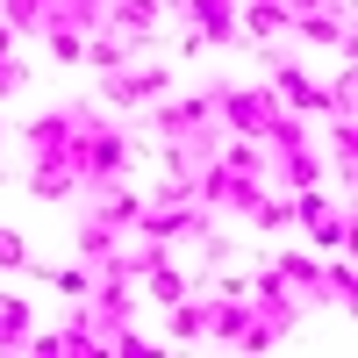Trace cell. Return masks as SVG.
<instances>
[{
    "instance_id": "1",
    "label": "cell",
    "mask_w": 358,
    "mask_h": 358,
    "mask_svg": "<svg viewBox=\"0 0 358 358\" xmlns=\"http://www.w3.org/2000/svg\"><path fill=\"white\" fill-rule=\"evenodd\" d=\"M72 172H79V187L86 194H108L115 179L129 172V136L101 122V115H79V136H72Z\"/></svg>"
},
{
    "instance_id": "2",
    "label": "cell",
    "mask_w": 358,
    "mask_h": 358,
    "mask_svg": "<svg viewBox=\"0 0 358 358\" xmlns=\"http://www.w3.org/2000/svg\"><path fill=\"white\" fill-rule=\"evenodd\" d=\"M136 236H143V244H187V236H194V244H208V236H215V215H208V208L201 201H172V194H151V201H143V215L129 222Z\"/></svg>"
},
{
    "instance_id": "3",
    "label": "cell",
    "mask_w": 358,
    "mask_h": 358,
    "mask_svg": "<svg viewBox=\"0 0 358 358\" xmlns=\"http://www.w3.org/2000/svg\"><path fill=\"white\" fill-rule=\"evenodd\" d=\"M208 337H222L236 351H273L280 344V330L251 308V294H215V301H208Z\"/></svg>"
},
{
    "instance_id": "4",
    "label": "cell",
    "mask_w": 358,
    "mask_h": 358,
    "mask_svg": "<svg viewBox=\"0 0 358 358\" xmlns=\"http://www.w3.org/2000/svg\"><path fill=\"white\" fill-rule=\"evenodd\" d=\"M273 115H280L273 86H215V129H229V136H265Z\"/></svg>"
},
{
    "instance_id": "5",
    "label": "cell",
    "mask_w": 358,
    "mask_h": 358,
    "mask_svg": "<svg viewBox=\"0 0 358 358\" xmlns=\"http://www.w3.org/2000/svg\"><path fill=\"white\" fill-rule=\"evenodd\" d=\"M265 57V79H273V101L280 108H301V115H330L337 101H330V86H315L301 65H287V57H273V50H258Z\"/></svg>"
},
{
    "instance_id": "6",
    "label": "cell",
    "mask_w": 358,
    "mask_h": 358,
    "mask_svg": "<svg viewBox=\"0 0 358 358\" xmlns=\"http://www.w3.org/2000/svg\"><path fill=\"white\" fill-rule=\"evenodd\" d=\"M165 65H122V72H101V101L108 108H143V101H158L165 94Z\"/></svg>"
},
{
    "instance_id": "7",
    "label": "cell",
    "mask_w": 358,
    "mask_h": 358,
    "mask_svg": "<svg viewBox=\"0 0 358 358\" xmlns=\"http://www.w3.org/2000/svg\"><path fill=\"white\" fill-rule=\"evenodd\" d=\"M172 15H187L201 43H244V29H236V0H179Z\"/></svg>"
},
{
    "instance_id": "8",
    "label": "cell",
    "mask_w": 358,
    "mask_h": 358,
    "mask_svg": "<svg viewBox=\"0 0 358 358\" xmlns=\"http://www.w3.org/2000/svg\"><path fill=\"white\" fill-rule=\"evenodd\" d=\"M79 115H86V108H57V115H36V122L22 129V136H29V151H36V158H72Z\"/></svg>"
},
{
    "instance_id": "9",
    "label": "cell",
    "mask_w": 358,
    "mask_h": 358,
    "mask_svg": "<svg viewBox=\"0 0 358 358\" xmlns=\"http://www.w3.org/2000/svg\"><path fill=\"white\" fill-rule=\"evenodd\" d=\"M251 308L265 315V322H273V330H294V322H301V301H294V294H287V280H280V265H273V273H258L251 287Z\"/></svg>"
},
{
    "instance_id": "10",
    "label": "cell",
    "mask_w": 358,
    "mask_h": 358,
    "mask_svg": "<svg viewBox=\"0 0 358 358\" xmlns=\"http://www.w3.org/2000/svg\"><path fill=\"white\" fill-rule=\"evenodd\" d=\"M158 22H165V0H108L101 8V29H115V36H129V43H143Z\"/></svg>"
},
{
    "instance_id": "11",
    "label": "cell",
    "mask_w": 358,
    "mask_h": 358,
    "mask_svg": "<svg viewBox=\"0 0 358 358\" xmlns=\"http://www.w3.org/2000/svg\"><path fill=\"white\" fill-rule=\"evenodd\" d=\"M287 36H308L322 50H351V22H344V8H308V15L287 22Z\"/></svg>"
},
{
    "instance_id": "12",
    "label": "cell",
    "mask_w": 358,
    "mask_h": 358,
    "mask_svg": "<svg viewBox=\"0 0 358 358\" xmlns=\"http://www.w3.org/2000/svg\"><path fill=\"white\" fill-rule=\"evenodd\" d=\"M273 179H287V187L301 194V187H322L330 172H322V165L308 158V143H287V151H273Z\"/></svg>"
},
{
    "instance_id": "13",
    "label": "cell",
    "mask_w": 358,
    "mask_h": 358,
    "mask_svg": "<svg viewBox=\"0 0 358 358\" xmlns=\"http://www.w3.org/2000/svg\"><path fill=\"white\" fill-rule=\"evenodd\" d=\"M29 194H36V201H65V194H79L72 158H36V172H29Z\"/></svg>"
},
{
    "instance_id": "14",
    "label": "cell",
    "mask_w": 358,
    "mask_h": 358,
    "mask_svg": "<svg viewBox=\"0 0 358 358\" xmlns=\"http://www.w3.org/2000/svg\"><path fill=\"white\" fill-rule=\"evenodd\" d=\"M129 36H115V29H94V36H86V57H79V65H94V72H122L129 65Z\"/></svg>"
},
{
    "instance_id": "15",
    "label": "cell",
    "mask_w": 358,
    "mask_h": 358,
    "mask_svg": "<svg viewBox=\"0 0 358 358\" xmlns=\"http://www.w3.org/2000/svg\"><path fill=\"white\" fill-rule=\"evenodd\" d=\"M136 215H143V194H115V187H108V194L94 201V222H108V229H129Z\"/></svg>"
},
{
    "instance_id": "16",
    "label": "cell",
    "mask_w": 358,
    "mask_h": 358,
    "mask_svg": "<svg viewBox=\"0 0 358 358\" xmlns=\"http://www.w3.org/2000/svg\"><path fill=\"white\" fill-rule=\"evenodd\" d=\"M115 236H122V229H108V222L86 215V222H79V258H86V265H108V258H115Z\"/></svg>"
},
{
    "instance_id": "17",
    "label": "cell",
    "mask_w": 358,
    "mask_h": 358,
    "mask_svg": "<svg viewBox=\"0 0 358 358\" xmlns=\"http://www.w3.org/2000/svg\"><path fill=\"white\" fill-rule=\"evenodd\" d=\"M43 15H50V0H0V22H8L15 36H22V29H36V36H43Z\"/></svg>"
},
{
    "instance_id": "18",
    "label": "cell",
    "mask_w": 358,
    "mask_h": 358,
    "mask_svg": "<svg viewBox=\"0 0 358 358\" xmlns=\"http://www.w3.org/2000/svg\"><path fill=\"white\" fill-rule=\"evenodd\" d=\"M308 236H315V251H337V244L351 251V236H358V229H351V215H337V208H330L322 222H308Z\"/></svg>"
},
{
    "instance_id": "19",
    "label": "cell",
    "mask_w": 358,
    "mask_h": 358,
    "mask_svg": "<svg viewBox=\"0 0 358 358\" xmlns=\"http://www.w3.org/2000/svg\"><path fill=\"white\" fill-rule=\"evenodd\" d=\"M280 280H287V287H322V265H315L308 251H280Z\"/></svg>"
},
{
    "instance_id": "20",
    "label": "cell",
    "mask_w": 358,
    "mask_h": 358,
    "mask_svg": "<svg viewBox=\"0 0 358 358\" xmlns=\"http://www.w3.org/2000/svg\"><path fill=\"white\" fill-rule=\"evenodd\" d=\"M172 337H208V301H172Z\"/></svg>"
},
{
    "instance_id": "21",
    "label": "cell",
    "mask_w": 358,
    "mask_h": 358,
    "mask_svg": "<svg viewBox=\"0 0 358 358\" xmlns=\"http://www.w3.org/2000/svg\"><path fill=\"white\" fill-rule=\"evenodd\" d=\"M50 287L65 294V301H86V294H94V265L79 258V265H65V273H50Z\"/></svg>"
},
{
    "instance_id": "22",
    "label": "cell",
    "mask_w": 358,
    "mask_h": 358,
    "mask_svg": "<svg viewBox=\"0 0 358 358\" xmlns=\"http://www.w3.org/2000/svg\"><path fill=\"white\" fill-rule=\"evenodd\" d=\"M322 294H330V301H344V308L358 301V273H351V258H344V265H322Z\"/></svg>"
},
{
    "instance_id": "23",
    "label": "cell",
    "mask_w": 358,
    "mask_h": 358,
    "mask_svg": "<svg viewBox=\"0 0 358 358\" xmlns=\"http://www.w3.org/2000/svg\"><path fill=\"white\" fill-rule=\"evenodd\" d=\"M108 351H122V358H151V351H165V344H151L143 330H129V322H115V330H108Z\"/></svg>"
},
{
    "instance_id": "24",
    "label": "cell",
    "mask_w": 358,
    "mask_h": 358,
    "mask_svg": "<svg viewBox=\"0 0 358 358\" xmlns=\"http://www.w3.org/2000/svg\"><path fill=\"white\" fill-rule=\"evenodd\" d=\"M43 43H50L57 65H79V57H86V36H79V29H43Z\"/></svg>"
},
{
    "instance_id": "25",
    "label": "cell",
    "mask_w": 358,
    "mask_h": 358,
    "mask_svg": "<svg viewBox=\"0 0 358 358\" xmlns=\"http://www.w3.org/2000/svg\"><path fill=\"white\" fill-rule=\"evenodd\" d=\"M251 222H258V229H294V201H280V194H265V201L251 208Z\"/></svg>"
},
{
    "instance_id": "26",
    "label": "cell",
    "mask_w": 358,
    "mask_h": 358,
    "mask_svg": "<svg viewBox=\"0 0 358 358\" xmlns=\"http://www.w3.org/2000/svg\"><path fill=\"white\" fill-rule=\"evenodd\" d=\"M330 143H337V158H344V179H351V158H358V129H351V115H337V122H330Z\"/></svg>"
},
{
    "instance_id": "27",
    "label": "cell",
    "mask_w": 358,
    "mask_h": 358,
    "mask_svg": "<svg viewBox=\"0 0 358 358\" xmlns=\"http://www.w3.org/2000/svg\"><path fill=\"white\" fill-rule=\"evenodd\" d=\"M22 265H29V244L15 229H0V273H22Z\"/></svg>"
},
{
    "instance_id": "28",
    "label": "cell",
    "mask_w": 358,
    "mask_h": 358,
    "mask_svg": "<svg viewBox=\"0 0 358 358\" xmlns=\"http://www.w3.org/2000/svg\"><path fill=\"white\" fill-rule=\"evenodd\" d=\"M22 86V57H0V94H15Z\"/></svg>"
},
{
    "instance_id": "29",
    "label": "cell",
    "mask_w": 358,
    "mask_h": 358,
    "mask_svg": "<svg viewBox=\"0 0 358 358\" xmlns=\"http://www.w3.org/2000/svg\"><path fill=\"white\" fill-rule=\"evenodd\" d=\"M0 57H15V29L8 22H0Z\"/></svg>"
},
{
    "instance_id": "30",
    "label": "cell",
    "mask_w": 358,
    "mask_h": 358,
    "mask_svg": "<svg viewBox=\"0 0 358 358\" xmlns=\"http://www.w3.org/2000/svg\"><path fill=\"white\" fill-rule=\"evenodd\" d=\"M0 143H8V136H0Z\"/></svg>"
}]
</instances>
